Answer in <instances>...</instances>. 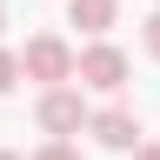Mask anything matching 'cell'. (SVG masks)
Here are the masks:
<instances>
[{"instance_id": "6da1fadb", "label": "cell", "mask_w": 160, "mask_h": 160, "mask_svg": "<svg viewBox=\"0 0 160 160\" xmlns=\"http://www.w3.org/2000/svg\"><path fill=\"white\" fill-rule=\"evenodd\" d=\"M20 73L40 80V87H67V80H73V47L60 33H33L27 53H20Z\"/></svg>"}, {"instance_id": "7a4b0ae2", "label": "cell", "mask_w": 160, "mask_h": 160, "mask_svg": "<svg viewBox=\"0 0 160 160\" xmlns=\"http://www.w3.org/2000/svg\"><path fill=\"white\" fill-rule=\"evenodd\" d=\"M73 73H80V87L120 93V87H127V53H120L113 40H93V47H80V53H73Z\"/></svg>"}, {"instance_id": "3957f363", "label": "cell", "mask_w": 160, "mask_h": 160, "mask_svg": "<svg viewBox=\"0 0 160 160\" xmlns=\"http://www.w3.org/2000/svg\"><path fill=\"white\" fill-rule=\"evenodd\" d=\"M40 127H47L53 140L80 133V127H87V100H80L73 87H47V93H40Z\"/></svg>"}, {"instance_id": "277c9868", "label": "cell", "mask_w": 160, "mask_h": 160, "mask_svg": "<svg viewBox=\"0 0 160 160\" xmlns=\"http://www.w3.org/2000/svg\"><path fill=\"white\" fill-rule=\"evenodd\" d=\"M87 133L100 140V147H113V153H133L140 147V120H133V107H100V113H87Z\"/></svg>"}, {"instance_id": "5b68a950", "label": "cell", "mask_w": 160, "mask_h": 160, "mask_svg": "<svg viewBox=\"0 0 160 160\" xmlns=\"http://www.w3.org/2000/svg\"><path fill=\"white\" fill-rule=\"evenodd\" d=\"M120 20V0H67V27H80V33H107Z\"/></svg>"}, {"instance_id": "8992f818", "label": "cell", "mask_w": 160, "mask_h": 160, "mask_svg": "<svg viewBox=\"0 0 160 160\" xmlns=\"http://www.w3.org/2000/svg\"><path fill=\"white\" fill-rule=\"evenodd\" d=\"M13 80H20V53L0 47V93H13Z\"/></svg>"}, {"instance_id": "52a82bcc", "label": "cell", "mask_w": 160, "mask_h": 160, "mask_svg": "<svg viewBox=\"0 0 160 160\" xmlns=\"http://www.w3.org/2000/svg\"><path fill=\"white\" fill-rule=\"evenodd\" d=\"M27 160H80V153H73V147H67V140H47V147H33V153H27Z\"/></svg>"}, {"instance_id": "ba28073f", "label": "cell", "mask_w": 160, "mask_h": 160, "mask_svg": "<svg viewBox=\"0 0 160 160\" xmlns=\"http://www.w3.org/2000/svg\"><path fill=\"white\" fill-rule=\"evenodd\" d=\"M147 53H153V60H160V13H153V20H147Z\"/></svg>"}, {"instance_id": "9c48e42d", "label": "cell", "mask_w": 160, "mask_h": 160, "mask_svg": "<svg viewBox=\"0 0 160 160\" xmlns=\"http://www.w3.org/2000/svg\"><path fill=\"white\" fill-rule=\"evenodd\" d=\"M133 160H160V147H133Z\"/></svg>"}, {"instance_id": "30bf717a", "label": "cell", "mask_w": 160, "mask_h": 160, "mask_svg": "<svg viewBox=\"0 0 160 160\" xmlns=\"http://www.w3.org/2000/svg\"><path fill=\"white\" fill-rule=\"evenodd\" d=\"M0 160H20V153H7V147H0Z\"/></svg>"}, {"instance_id": "8fae6325", "label": "cell", "mask_w": 160, "mask_h": 160, "mask_svg": "<svg viewBox=\"0 0 160 160\" xmlns=\"http://www.w3.org/2000/svg\"><path fill=\"white\" fill-rule=\"evenodd\" d=\"M0 27H7V13H0Z\"/></svg>"}]
</instances>
